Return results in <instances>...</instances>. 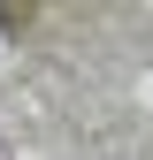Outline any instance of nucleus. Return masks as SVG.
Segmentation results:
<instances>
[{
	"instance_id": "nucleus-1",
	"label": "nucleus",
	"mask_w": 153,
	"mask_h": 160,
	"mask_svg": "<svg viewBox=\"0 0 153 160\" xmlns=\"http://www.w3.org/2000/svg\"><path fill=\"white\" fill-rule=\"evenodd\" d=\"M8 23H15V15H0V31H8Z\"/></svg>"
}]
</instances>
